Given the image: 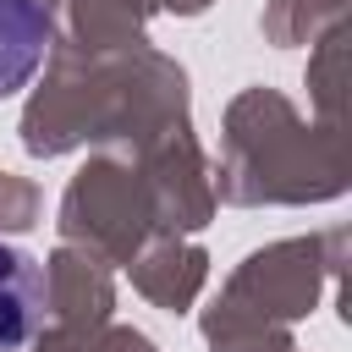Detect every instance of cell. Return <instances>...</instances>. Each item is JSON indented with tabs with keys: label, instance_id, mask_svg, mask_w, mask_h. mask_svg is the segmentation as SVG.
Returning <instances> with one entry per match:
<instances>
[{
	"label": "cell",
	"instance_id": "1",
	"mask_svg": "<svg viewBox=\"0 0 352 352\" xmlns=\"http://www.w3.org/2000/svg\"><path fill=\"white\" fill-rule=\"evenodd\" d=\"M44 324V270L33 253L0 242V352H16Z\"/></svg>",
	"mask_w": 352,
	"mask_h": 352
},
{
	"label": "cell",
	"instance_id": "2",
	"mask_svg": "<svg viewBox=\"0 0 352 352\" xmlns=\"http://www.w3.org/2000/svg\"><path fill=\"white\" fill-rule=\"evenodd\" d=\"M50 50V11L44 0H0V99L16 94Z\"/></svg>",
	"mask_w": 352,
	"mask_h": 352
}]
</instances>
